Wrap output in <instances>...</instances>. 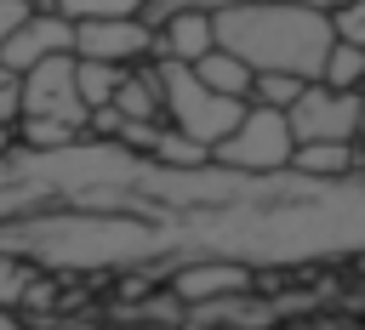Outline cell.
<instances>
[{"instance_id": "cell-18", "label": "cell", "mask_w": 365, "mask_h": 330, "mask_svg": "<svg viewBox=\"0 0 365 330\" xmlns=\"http://www.w3.org/2000/svg\"><path fill=\"white\" fill-rule=\"evenodd\" d=\"M302 85L308 80H297V74H251V108H274V114H285L297 97H302Z\"/></svg>"}, {"instance_id": "cell-15", "label": "cell", "mask_w": 365, "mask_h": 330, "mask_svg": "<svg viewBox=\"0 0 365 330\" xmlns=\"http://www.w3.org/2000/svg\"><path fill=\"white\" fill-rule=\"evenodd\" d=\"M148 159H160V165H171V171H200V165H211V148H200L194 137L160 125L154 142H148Z\"/></svg>"}, {"instance_id": "cell-13", "label": "cell", "mask_w": 365, "mask_h": 330, "mask_svg": "<svg viewBox=\"0 0 365 330\" xmlns=\"http://www.w3.org/2000/svg\"><path fill=\"white\" fill-rule=\"evenodd\" d=\"M40 279H46V273H40L34 262H23V256L0 250V307L29 313V302H34V284H40Z\"/></svg>"}, {"instance_id": "cell-19", "label": "cell", "mask_w": 365, "mask_h": 330, "mask_svg": "<svg viewBox=\"0 0 365 330\" xmlns=\"http://www.w3.org/2000/svg\"><path fill=\"white\" fill-rule=\"evenodd\" d=\"M331 34H336L342 46H359V51H365V0L331 6Z\"/></svg>"}, {"instance_id": "cell-4", "label": "cell", "mask_w": 365, "mask_h": 330, "mask_svg": "<svg viewBox=\"0 0 365 330\" xmlns=\"http://www.w3.org/2000/svg\"><path fill=\"white\" fill-rule=\"evenodd\" d=\"M291 142H359V91H331L319 80L302 85V97L285 108Z\"/></svg>"}, {"instance_id": "cell-11", "label": "cell", "mask_w": 365, "mask_h": 330, "mask_svg": "<svg viewBox=\"0 0 365 330\" xmlns=\"http://www.w3.org/2000/svg\"><path fill=\"white\" fill-rule=\"evenodd\" d=\"M291 176H308V182L365 176L359 171V142H302V148H291Z\"/></svg>"}, {"instance_id": "cell-21", "label": "cell", "mask_w": 365, "mask_h": 330, "mask_svg": "<svg viewBox=\"0 0 365 330\" xmlns=\"http://www.w3.org/2000/svg\"><path fill=\"white\" fill-rule=\"evenodd\" d=\"M23 17H29V6H23V0H0V46L23 28Z\"/></svg>"}, {"instance_id": "cell-12", "label": "cell", "mask_w": 365, "mask_h": 330, "mask_svg": "<svg viewBox=\"0 0 365 330\" xmlns=\"http://www.w3.org/2000/svg\"><path fill=\"white\" fill-rule=\"evenodd\" d=\"M194 80H200L205 91H217V97H234V102H245V97H251V68H245L240 57H228L222 46H217V51H205V57L194 63Z\"/></svg>"}, {"instance_id": "cell-16", "label": "cell", "mask_w": 365, "mask_h": 330, "mask_svg": "<svg viewBox=\"0 0 365 330\" xmlns=\"http://www.w3.org/2000/svg\"><path fill=\"white\" fill-rule=\"evenodd\" d=\"M29 11H57L68 23H86V17H137L148 0H23Z\"/></svg>"}, {"instance_id": "cell-3", "label": "cell", "mask_w": 365, "mask_h": 330, "mask_svg": "<svg viewBox=\"0 0 365 330\" xmlns=\"http://www.w3.org/2000/svg\"><path fill=\"white\" fill-rule=\"evenodd\" d=\"M291 125H285V114H274V108H251L245 102V114H240V125L211 148V165H222V171H240V176H285L291 171Z\"/></svg>"}, {"instance_id": "cell-8", "label": "cell", "mask_w": 365, "mask_h": 330, "mask_svg": "<svg viewBox=\"0 0 365 330\" xmlns=\"http://www.w3.org/2000/svg\"><path fill=\"white\" fill-rule=\"evenodd\" d=\"M251 267H234V262H188V267H171L165 273V290L171 302L182 307H211V302H234L251 290Z\"/></svg>"}, {"instance_id": "cell-10", "label": "cell", "mask_w": 365, "mask_h": 330, "mask_svg": "<svg viewBox=\"0 0 365 330\" xmlns=\"http://www.w3.org/2000/svg\"><path fill=\"white\" fill-rule=\"evenodd\" d=\"M125 125H165V97H160V68L143 63V68H125L114 102H108Z\"/></svg>"}, {"instance_id": "cell-22", "label": "cell", "mask_w": 365, "mask_h": 330, "mask_svg": "<svg viewBox=\"0 0 365 330\" xmlns=\"http://www.w3.org/2000/svg\"><path fill=\"white\" fill-rule=\"evenodd\" d=\"M359 171H365V85H359Z\"/></svg>"}, {"instance_id": "cell-9", "label": "cell", "mask_w": 365, "mask_h": 330, "mask_svg": "<svg viewBox=\"0 0 365 330\" xmlns=\"http://www.w3.org/2000/svg\"><path fill=\"white\" fill-rule=\"evenodd\" d=\"M205 51H217V28H211V6H177L160 28H154V63H182L194 68Z\"/></svg>"}, {"instance_id": "cell-24", "label": "cell", "mask_w": 365, "mask_h": 330, "mask_svg": "<svg viewBox=\"0 0 365 330\" xmlns=\"http://www.w3.org/2000/svg\"><path fill=\"white\" fill-rule=\"evenodd\" d=\"M17 148V137H11V125H0V154H11Z\"/></svg>"}, {"instance_id": "cell-20", "label": "cell", "mask_w": 365, "mask_h": 330, "mask_svg": "<svg viewBox=\"0 0 365 330\" xmlns=\"http://www.w3.org/2000/svg\"><path fill=\"white\" fill-rule=\"evenodd\" d=\"M17 119H23V74L0 63V125H17Z\"/></svg>"}, {"instance_id": "cell-17", "label": "cell", "mask_w": 365, "mask_h": 330, "mask_svg": "<svg viewBox=\"0 0 365 330\" xmlns=\"http://www.w3.org/2000/svg\"><path fill=\"white\" fill-rule=\"evenodd\" d=\"M319 85H331V91H359V85H365V51L331 40V51H325V63H319Z\"/></svg>"}, {"instance_id": "cell-5", "label": "cell", "mask_w": 365, "mask_h": 330, "mask_svg": "<svg viewBox=\"0 0 365 330\" xmlns=\"http://www.w3.org/2000/svg\"><path fill=\"white\" fill-rule=\"evenodd\" d=\"M74 57L108 68H143L154 63V28L143 17H86L74 23Z\"/></svg>"}, {"instance_id": "cell-1", "label": "cell", "mask_w": 365, "mask_h": 330, "mask_svg": "<svg viewBox=\"0 0 365 330\" xmlns=\"http://www.w3.org/2000/svg\"><path fill=\"white\" fill-rule=\"evenodd\" d=\"M217 46L240 57L251 74H297L319 80V63L331 51V11L314 0H228L211 6Z\"/></svg>"}, {"instance_id": "cell-14", "label": "cell", "mask_w": 365, "mask_h": 330, "mask_svg": "<svg viewBox=\"0 0 365 330\" xmlns=\"http://www.w3.org/2000/svg\"><path fill=\"white\" fill-rule=\"evenodd\" d=\"M120 80H125V68H108V63H86V57H74V91H80L86 114H91V108H108L114 91H120Z\"/></svg>"}, {"instance_id": "cell-25", "label": "cell", "mask_w": 365, "mask_h": 330, "mask_svg": "<svg viewBox=\"0 0 365 330\" xmlns=\"http://www.w3.org/2000/svg\"><path fill=\"white\" fill-rule=\"evenodd\" d=\"M200 6H228V0H200ZM314 6H325V11H331V6H342V0H314Z\"/></svg>"}, {"instance_id": "cell-23", "label": "cell", "mask_w": 365, "mask_h": 330, "mask_svg": "<svg viewBox=\"0 0 365 330\" xmlns=\"http://www.w3.org/2000/svg\"><path fill=\"white\" fill-rule=\"evenodd\" d=\"M0 330H23V313H11V307H0Z\"/></svg>"}, {"instance_id": "cell-7", "label": "cell", "mask_w": 365, "mask_h": 330, "mask_svg": "<svg viewBox=\"0 0 365 330\" xmlns=\"http://www.w3.org/2000/svg\"><path fill=\"white\" fill-rule=\"evenodd\" d=\"M46 57H74V23L57 17V11H29L23 28L0 46V63H6L11 74H29V68H40Z\"/></svg>"}, {"instance_id": "cell-6", "label": "cell", "mask_w": 365, "mask_h": 330, "mask_svg": "<svg viewBox=\"0 0 365 330\" xmlns=\"http://www.w3.org/2000/svg\"><path fill=\"white\" fill-rule=\"evenodd\" d=\"M23 119H57L86 131V102L74 91V57H46L23 74Z\"/></svg>"}, {"instance_id": "cell-2", "label": "cell", "mask_w": 365, "mask_h": 330, "mask_svg": "<svg viewBox=\"0 0 365 330\" xmlns=\"http://www.w3.org/2000/svg\"><path fill=\"white\" fill-rule=\"evenodd\" d=\"M154 68H160V97H165V125H171V131L194 137L200 148H217V142L240 125L245 102L205 91V85L194 80V68H182V63H154Z\"/></svg>"}]
</instances>
